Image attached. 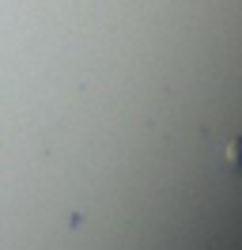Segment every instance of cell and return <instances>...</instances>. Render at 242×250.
I'll return each instance as SVG.
<instances>
[{
	"label": "cell",
	"mask_w": 242,
	"mask_h": 250,
	"mask_svg": "<svg viewBox=\"0 0 242 250\" xmlns=\"http://www.w3.org/2000/svg\"><path fill=\"white\" fill-rule=\"evenodd\" d=\"M227 156H231V163H235V171H242V141H231Z\"/></svg>",
	"instance_id": "cell-1"
}]
</instances>
